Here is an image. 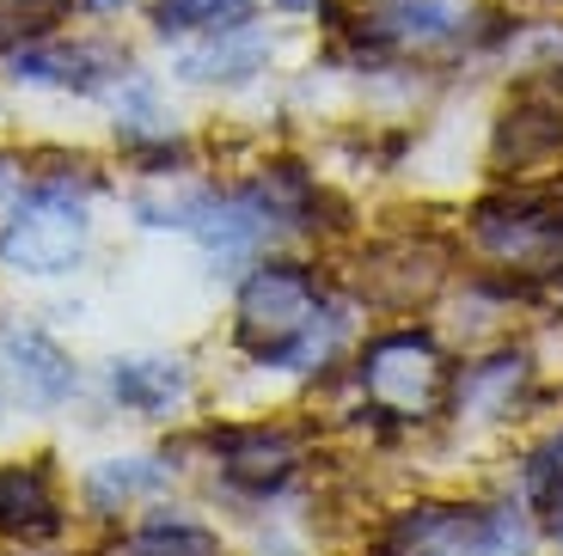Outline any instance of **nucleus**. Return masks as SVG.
Instances as JSON below:
<instances>
[{
    "instance_id": "nucleus-23",
    "label": "nucleus",
    "mask_w": 563,
    "mask_h": 556,
    "mask_svg": "<svg viewBox=\"0 0 563 556\" xmlns=\"http://www.w3.org/2000/svg\"><path fill=\"white\" fill-rule=\"evenodd\" d=\"M0 403H7V374H0Z\"/></svg>"
},
{
    "instance_id": "nucleus-18",
    "label": "nucleus",
    "mask_w": 563,
    "mask_h": 556,
    "mask_svg": "<svg viewBox=\"0 0 563 556\" xmlns=\"http://www.w3.org/2000/svg\"><path fill=\"white\" fill-rule=\"evenodd\" d=\"M74 0H0V19L13 31H31V37H43L49 25H62L68 19Z\"/></svg>"
},
{
    "instance_id": "nucleus-2",
    "label": "nucleus",
    "mask_w": 563,
    "mask_h": 556,
    "mask_svg": "<svg viewBox=\"0 0 563 556\" xmlns=\"http://www.w3.org/2000/svg\"><path fill=\"white\" fill-rule=\"evenodd\" d=\"M92 178H68V171H43V178L19 184L0 202V269L13 276H68L80 269L86 245H92Z\"/></svg>"
},
{
    "instance_id": "nucleus-11",
    "label": "nucleus",
    "mask_w": 563,
    "mask_h": 556,
    "mask_svg": "<svg viewBox=\"0 0 563 556\" xmlns=\"http://www.w3.org/2000/svg\"><path fill=\"white\" fill-rule=\"evenodd\" d=\"M362 25V37L386 43V49H448V43L472 37V7L465 0H386Z\"/></svg>"
},
{
    "instance_id": "nucleus-16",
    "label": "nucleus",
    "mask_w": 563,
    "mask_h": 556,
    "mask_svg": "<svg viewBox=\"0 0 563 556\" xmlns=\"http://www.w3.org/2000/svg\"><path fill=\"white\" fill-rule=\"evenodd\" d=\"M117 556H227V544H221L214 526H202V520L172 514L166 508V514L141 520V526L117 544Z\"/></svg>"
},
{
    "instance_id": "nucleus-22",
    "label": "nucleus",
    "mask_w": 563,
    "mask_h": 556,
    "mask_svg": "<svg viewBox=\"0 0 563 556\" xmlns=\"http://www.w3.org/2000/svg\"><path fill=\"white\" fill-rule=\"evenodd\" d=\"M92 13H117V7H129V0H86Z\"/></svg>"
},
{
    "instance_id": "nucleus-14",
    "label": "nucleus",
    "mask_w": 563,
    "mask_h": 556,
    "mask_svg": "<svg viewBox=\"0 0 563 556\" xmlns=\"http://www.w3.org/2000/svg\"><path fill=\"white\" fill-rule=\"evenodd\" d=\"M172 477H178V465H172V459H154V453H141V459H99L92 471H86L80 496H86V508H92V514L117 520L123 508L159 496Z\"/></svg>"
},
{
    "instance_id": "nucleus-4",
    "label": "nucleus",
    "mask_w": 563,
    "mask_h": 556,
    "mask_svg": "<svg viewBox=\"0 0 563 556\" xmlns=\"http://www.w3.org/2000/svg\"><path fill=\"white\" fill-rule=\"evenodd\" d=\"M398 556H533L539 526L515 501H422L393 520Z\"/></svg>"
},
{
    "instance_id": "nucleus-10",
    "label": "nucleus",
    "mask_w": 563,
    "mask_h": 556,
    "mask_svg": "<svg viewBox=\"0 0 563 556\" xmlns=\"http://www.w3.org/2000/svg\"><path fill=\"white\" fill-rule=\"evenodd\" d=\"M129 56L111 43H25L13 49V80L25 86H62V92H104L123 80Z\"/></svg>"
},
{
    "instance_id": "nucleus-12",
    "label": "nucleus",
    "mask_w": 563,
    "mask_h": 556,
    "mask_svg": "<svg viewBox=\"0 0 563 556\" xmlns=\"http://www.w3.org/2000/svg\"><path fill=\"white\" fill-rule=\"evenodd\" d=\"M0 532L19 544H43L62 532V496L49 459H7L0 465Z\"/></svg>"
},
{
    "instance_id": "nucleus-21",
    "label": "nucleus",
    "mask_w": 563,
    "mask_h": 556,
    "mask_svg": "<svg viewBox=\"0 0 563 556\" xmlns=\"http://www.w3.org/2000/svg\"><path fill=\"white\" fill-rule=\"evenodd\" d=\"M276 7H288V13H319V7H331V0H276Z\"/></svg>"
},
{
    "instance_id": "nucleus-17",
    "label": "nucleus",
    "mask_w": 563,
    "mask_h": 556,
    "mask_svg": "<svg viewBox=\"0 0 563 556\" xmlns=\"http://www.w3.org/2000/svg\"><path fill=\"white\" fill-rule=\"evenodd\" d=\"M252 19V0H154V25L166 37H190V31H227Z\"/></svg>"
},
{
    "instance_id": "nucleus-24",
    "label": "nucleus",
    "mask_w": 563,
    "mask_h": 556,
    "mask_svg": "<svg viewBox=\"0 0 563 556\" xmlns=\"http://www.w3.org/2000/svg\"><path fill=\"white\" fill-rule=\"evenodd\" d=\"M558 202H563V184H558Z\"/></svg>"
},
{
    "instance_id": "nucleus-5",
    "label": "nucleus",
    "mask_w": 563,
    "mask_h": 556,
    "mask_svg": "<svg viewBox=\"0 0 563 556\" xmlns=\"http://www.w3.org/2000/svg\"><path fill=\"white\" fill-rule=\"evenodd\" d=\"M472 245L490 257L496 269H521V276H545L563 257V202L558 196H490L472 209Z\"/></svg>"
},
{
    "instance_id": "nucleus-9",
    "label": "nucleus",
    "mask_w": 563,
    "mask_h": 556,
    "mask_svg": "<svg viewBox=\"0 0 563 556\" xmlns=\"http://www.w3.org/2000/svg\"><path fill=\"white\" fill-rule=\"evenodd\" d=\"M0 374H7V391H13L25 410L49 416L80 391V367L74 355L37 324H19V331H0Z\"/></svg>"
},
{
    "instance_id": "nucleus-19",
    "label": "nucleus",
    "mask_w": 563,
    "mask_h": 556,
    "mask_svg": "<svg viewBox=\"0 0 563 556\" xmlns=\"http://www.w3.org/2000/svg\"><path fill=\"white\" fill-rule=\"evenodd\" d=\"M527 483H533L539 496H545L551 483H563V429H551L545 441L527 453Z\"/></svg>"
},
{
    "instance_id": "nucleus-15",
    "label": "nucleus",
    "mask_w": 563,
    "mask_h": 556,
    "mask_svg": "<svg viewBox=\"0 0 563 556\" xmlns=\"http://www.w3.org/2000/svg\"><path fill=\"white\" fill-rule=\"evenodd\" d=\"M269 62V37L264 31H252V19L245 25H227V31H209V43L202 49H190V56L178 62L184 80H209V86H233V80H252V74H264Z\"/></svg>"
},
{
    "instance_id": "nucleus-3",
    "label": "nucleus",
    "mask_w": 563,
    "mask_h": 556,
    "mask_svg": "<svg viewBox=\"0 0 563 556\" xmlns=\"http://www.w3.org/2000/svg\"><path fill=\"white\" fill-rule=\"evenodd\" d=\"M448 386H453V367H448V348H441L435 331L398 324V331H380L355 348V391L386 422L448 416Z\"/></svg>"
},
{
    "instance_id": "nucleus-1",
    "label": "nucleus",
    "mask_w": 563,
    "mask_h": 556,
    "mask_svg": "<svg viewBox=\"0 0 563 556\" xmlns=\"http://www.w3.org/2000/svg\"><path fill=\"white\" fill-rule=\"evenodd\" d=\"M233 343L257 367L307 374L343 348V307H331L324 276H312L295 257H264L245 269L233 300Z\"/></svg>"
},
{
    "instance_id": "nucleus-13",
    "label": "nucleus",
    "mask_w": 563,
    "mask_h": 556,
    "mask_svg": "<svg viewBox=\"0 0 563 556\" xmlns=\"http://www.w3.org/2000/svg\"><path fill=\"white\" fill-rule=\"evenodd\" d=\"M111 398L129 416H172L184 398H190V367L172 362V355H135V362H111Z\"/></svg>"
},
{
    "instance_id": "nucleus-20",
    "label": "nucleus",
    "mask_w": 563,
    "mask_h": 556,
    "mask_svg": "<svg viewBox=\"0 0 563 556\" xmlns=\"http://www.w3.org/2000/svg\"><path fill=\"white\" fill-rule=\"evenodd\" d=\"M539 501H545V526H551V532H558V538H563V483H551V489H545V496H539Z\"/></svg>"
},
{
    "instance_id": "nucleus-6",
    "label": "nucleus",
    "mask_w": 563,
    "mask_h": 556,
    "mask_svg": "<svg viewBox=\"0 0 563 556\" xmlns=\"http://www.w3.org/2000/svg\"><path fill=\"white\" fill-rule=\"evenodd\" d=\"M448 245H435L429 233H405V238H380V245L362 251L355 264V288L362 300L374 307H393V312H417L422 300H435L448 288Z\"/></svg>"
},
{
    "instance_id": "nucleus-8",
    "label": "nucleus",
    "mask_w": 563,
    "mask_h": 556,
    "mask_svg": "<svg viewBox=\"0 0 563 556\" xmlns=\"http://www.w3.org/2000/svg\"><path fill=\"white\" fill-rule=\"evenodd\" d=\"M533 355L515 343L490 348V355H478V362H465L460 374H453L448 386V416L460 422V429H496V422H515L527 410V398H533Z\"/></svg>"
},
{
    "instance_id": "nucleus-7",
    "label": "nucleus",
    "mask_w": 563,
    "mask_h": 556,
    "mask_svg": "<svg viewBox=\"0 0 563 556\" xmlns=\"http://www.w3.org/2000/svg\"><path fill=\"white\" fill-rule=\"evenodd\" d=\"M209 453L233 489L276 496V489H288L300 477L307 434L288 429V422H227V429H209Z\"/></svg>"
}]
</instances>
